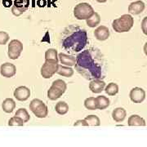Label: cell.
<instances>
[{"label": "cell", "instance_id": "obj_1", "mask_svg": "<svg viewBox=\"0 0 147 147\" xmlns=\"http://www.w3.org/2000/svg\"><path fill=\"white\" fill-rule=\"evenodd\" d=\"M74 66L77 72L86 79L105 78L106 72L105 58L98 48L91 47L79 53L76 57Z\"/></svg>", "mask_w": 147, "mask_h": 147}, {"label": "cell", "instance_id": "obj_2", "mask_svg": "<svg viewBox=\"0 0 147 147\" xmlns=\"http://www.w3.org/2000/svg\"><path fill=\"white\" fill-rule=\"evenodd\" d=\"M88 42L87 31L77 26L66 27L61 35V46L69 53H78Z\"/></svg>", "mask_w": 147, "mask_h": 147}, {"label": "cell", "instance_id": "obj_3", "mask_svg": "<svg viewBox=\"0 0 147 147\" xmlns=\"http://www.w3.org/2000/svg\"><path fill=\"white\" fill-rule=\"evenodd\" d=\"M134 25V19L130 14H124L112 23L113 30L117 33L128 32Z\"/></svg>", "mask_w": 147, "mask_h": 147}, {"label": "cell", "instance_id": "obj_4", "mask_svg": "<svg viewBox=\"0 0 147 147\" xmlns=\"http://www.w3.org/2000/svg\"><path fill=\"white\" fill-rule=\"evenodd\" d=\"M67 85L62 79H57L53 81L51 88L47 91V97L52 100H57L65 92Z\"/></svg>", "mask_w": 147, "mask_h": 147}, {"label": "cell", "instance_id": "obj_5", "mask_svg": "<svg viewBox=\"0 0 147 147\" xmlns=\"http://www.w3.org/2000/svg\"><path fill=\"white\" fill-rule=\"evenodd\" d=\"M94 12L93 7L88 3H80L74 8V16L78 20H87Z\"/></svg>", "mask_w": 147, "mask_h": 147}, {"label": "cell", "instance_id": "obj_6", "mask_svg": "<svg viewBox=\"0 0 147 147\" xmlns=\"http://www.w3.org/2000/svg\"><path fill=\"white\" fill-rule=\"evenodd\" d=\"M30 110L34 113V115L38 118H46L48 115L47 106L42 100L39 99H34L30 104Z\"/></svg>", "mask_w": 147, "mask_h": 147}, {"label": "cell", "instance_id": "obj_7", "mask_svg": "<svg viewBox=\"0 0 147 147\" xmlns=\"http://www.w3.org/2000/svg\"><path fill=\"white\" fill-rule=\"evenodd\" d=\"M58 61L45 60V62L41 67V75L44 79H50L57 73L58 68Z\"/></svg>", "mask_w": 147, "mask_h": 147}, {"label": "cell", "instance_id": "obj_8", "mask_svg": "<svg viewBox=\"0 0 147 147\" xmlns=\"http://www.w3.org/2000/svg\"><path fill=\"white\" fill-rule=\"evenodd\" d=\"M23 51V44L17 39H13L8 44V53L7 55L11 60H16L19 58L21 52Z\"/></svg>", "mask_w": 147, "mask_h": 147}, {"label": "cell", "instance_id": "obj_9", "mask_svg": "<svg viewBox=\"0 0 147 147\" xmlns=\"http://www.w3.org/2000/svg\"><path fill=\"white\" fill-rule=\"evenodd\" d=\"M29 0H15L11 7V12L14 16H19L23 14L29 7Z\"/></svg>", "mask_w": 147, "mask_h": 147}, {"label": "cell", "instance_id": "obj_10", "mask_svg": "<svg viewBox=\"0 0 147 147\" xmlns=\"http://www.w3.org/2000/svg\"><path fill=\"white\" fill-rule=\"evenodd\" d=\"M130 99L134 103H142L146 98V92L142 88L136 87L132 88L130 92Z\"/></svg>", "mask_w": 147, "mask_h": 147}, {"label": "cell", "instance_id": "obj_11", "mask_svg": "<svg viewBox=\"0 0 147 147\" xmlns=\"http://www.w3.org/2000/svg\"><path fill=\"white\" fill-rule=\"evenodd\" d=\"M13 95L16 100L20 101H25L28 100L29 97L30 96V90L26 86H21L16 88L14 91Z\"/></svg>", "mask_w": 147, "mask_h": 147}, {"label": "cell", "instance_id": "obj_12", "mask_svg": "<svg viewBox=\"0 0 147 147\" xmlns=\"http://www.w3.org/2000/svg\"><path fill=\"white\" fill-rule=\"evenodd\" d=\"M0 73H1V74L3 77H6V78L13 77L16 73V66L13 64L9 63V62H6V63L3 64L1 65Z\"/></svg>", "mask_w": 147, "mask_h": 147}, {"label": "cell", "instance_id": "obj_13", "mask_svg": "<svg viewBox=\"0 0 147 147\" xmlns=\"http://www.w3.org/2000/svg\"><path fill=\"white\" fill-rule=\"evenodd\" d=\"M105 87V83L100 79H96L91 80L89 84V89L93 93H100Z\"/></svg>", "mask_w": 147, "mask_h": 147}, {"label": "cell", "instance_id": "obj_14", "mask_svg": "<svg viewBox=\"0 0 147 147\" xmlns=\"http://www.w3.org/2000/svg\"><path fill=\"white\" fill-rule=\"evenodd\" d=\"M94 35L97 40L105 41L110 37V30L105 26H100L95 30Z\"/></svg>", "mask_w": 147, "mask_h": 147}, {"label": "cell", "instance_id": "obj_15", "mask_svg": "<svg viewBox=\"0 0 147 147\" xmlns=\"http://www.w3.org/2000/svg\"><path fill=\"white\" fill-rule=\"evenodd\" d=\"M145 7L146 5L142 1H136L128 6V12L132 15H138L145 10Z\"/></svg>", "mask_w": 147, "mask_h": 147}, {"label": "cell", "instance_id": "obj_16", "mask_svg": "<svg viewBox=\"0 0 147 147\" xmlns=\"http://www.w3.org/2000/svg\"><path fill=\"white\" fill-rule=\"evenodd\" d=\"M58 58L61 61V63L66 65V66H74L75 63H76V58L73 57V56H69V55H66L65 53H60L58 55Z\"/></svg>", "mask_w": 147, "mask_h": 147}, {"label": "cell", "instance_id": "obj_17", "mask_svg": "<svg viewBox=\"0 0 147 147\" xmlns=\"http://www.w3.org/2000/svg\"><path fill=\"white\" fill-rule=\"evenodd\" d=\"M127 116L126 110L122 107H118L112 112V118L117 123H120L125 119Z\"/></svg>", "mask_w": 147, "mask_h": 147}, {"label": "cell", "instance_id": "obj_18", "mask_svg": "<svg viewBox=\"0 0 147 147\" xmlns=\"http://www.w3.org/2000/svg\"><path fill=\"white\" fill-rule=\"evenodd\" d=\"M128 126H146V121L141 116L133 115L128 118L127 121Z\"/></svg>", "mask_w": 147, "mask_h": 147}, {"label": "cell", "instance_id": "obj_19", "mask_svg": "<svg viewBox=\"0 0 147 147\" xmlns=\"http://www.w3.org/2000/svg\"><path fill=\"white\" fill-rule=\"evenodd\" d=\"M110 101L108 97L105 96H99L96 97V105L97 110H105L110 105Z\"/></svg>", "mask_w": 147, "mask_h": 147}, {"label": "cell", "instance_id": "obj_20", "mask_svg": "<svg viewBox=\"0 0 147 147\" xmlns=\"http://www.w3.org/2000/svg\"><path fill=\"white\" fill-rule=\"evenodd\" d=\"M2 108L4 112L10 114L16 108V102L15 100L11 98H7L3 100V104H2Z\"/></svg>", "mask_w": 147, "mask_h": 147}, {"label": "cell", "instance_id": "obj_21", "mask_svg": "<svg viewBox=\"0 0 147 147\" xmlns=\"http://www.w3.org/2000/svg\"><path fill=\"white\" fill-rule=\"evenodd\" d=\"M57 73L61 76L64 77H71L73 76L74 69L69 66H66V65H58L57 70Z\"/></svg>", "mask_w": 147, "mask_h": 147}, {"label": "cell", "instance_id": "obj_22", "mask_svg": "<svg viewBox=\"0 0 147 147\" xmlns=\"http://www.w3.org/2000/svg\"><path fill=\"white\" fill-rule=\"evenodd\" d=\"M100 22V16L98 13L94 12L93 15L90 16L89 18H88L86 20V23L87 25L91 28H94V27L97 26Z\"/></svg>", "mask_w": 147, "mask_h": 147}, {"label": "cell", "instance_id": "obj_23", "mask_svg": "<svg viewBox=\"0 0 147 147\" xmlns=\"http://www.w3.org/2000/svg\"><path fill=\"white\" fill-rule=\"evenodd\" d=\"M56 112L60 115H64L69 111V105L65 101H59L55 107Z\"/></svg>", "mask_w": 147, "mask_h": 147}, {"label": "cell", "instance_id": "obj_24", "mask_svg": "<svg viewBox=\"0 0 147 147\" xmlns=\"http://www.w3.org/2000/svg\"><path fill=\"white\" fill-rule=\"evenodd\" d=\"M104 90L105 93L109 96H115L119 92V86L115 83H110L107 86H105Z\"/></svg>", "mask_w": 147, "mask_h": 147}, {"label": "cell", "instance_id": "obj_25", "mask_svg": "<svg viewBox=\"0 0 147 147\" xmlns=\"http://www.w3.org/2000/svg\"><path fill=\"white\" fill-rule=\"evenodd\" d=\"M84 120L87 122L88 126H100V119L96 115H94L87 116L84 119Z\"/></svg>", "mask_w": 147, "mask_h": 147}, {"label": "cell", "instance_id": "obj_26", "mask_svg": "<svg viewBox=\"0 0 147 147\" xmlns=\"http://www.w3.org/2000/svg\"><path fill=\"white\" fill-rule=\"evenodd\" d=\"M15 116H17V117L21 118L24 123H27L28 121L30 119V115H29L28 111L25 108H20L16 112Z\"/></svg>", "mask_w": 147, "mask_h": 147}, {"label": "cell", "instance_id": "obj_27", "mask_svg": "<svg viewBox=\"0 0 147 147\" xmlns=\"http://www.w3.org/2000/svg\"><path fill=\"white\" fill-rule=\"evenodd\" d=\"M45 60H51L58 61L57 51L54 48H49L45 53Z\"/></svg>", "mask_w": 147, "mask_h": 147}, {"label": "cell", "instance_id": "obj_28", "mask_svg": "<svg viewBox=\"0 0 147 147\" xmlns=\"http://www.w3.org/2000/svg\"><path fill=\"white\" fill-rule=\"evenodd\" d=\"M84 106L90 110H95L96 109V98L95 97H88L84 100Z\"/></svg>", "mask_w": 147, "mask_h": 147}, {"label": "cell", "instance_id": "obj_29", "mask_svg": "<svg viewBox=\"0 0 147 147\" xmlns=\"http://www.w3.org/2000/svg\"><path fill=\"white\" fill-rule=\"evenodd\" d=\"M24 123H25L23 122V120L17 116H14V117L11 118L8 121L9 126H23Z\"/></svg>", "mask_w": 147, "mask_h": 147}, {"label": "cell", "instance_id": "obj_30", "mask_svg": "<svg viewBox=\"0 0 147 147\" xmlns=\"http://www.w3.org/2000/svg\"><path fill=\"white\" fill-rule=\"evenodd\" d=\"M9 40V35L4 31H0V45H4Z\"/></svg>", "mask_w": 147, "mask_h": 147}, {"label": "cell", "instance_id": "obj_31", "mask_svg": "<svg viewBox=\"0 0 147 147\" xmlns=\"http://www.w3.org/2000/svg\"><path fill=\"white\" fill-rule=\"evenodd\" d=\"M74 126H88V124L87 123V122L84 120V119H82V120L76 121V122L74 123Z\"/></svg>", "mask_w": 147, "mask_h": 147}, {"label": "cell", "instance_id": "obj_32", "mask_svg": "<svg viewBox=\"0 0 147 147\" xmlns=\"http://www.w3.org/2000/svg\"><path fill=\"white\" fill-rule=\"evenodd\" d=\"M96 2H98V3H105V2H107L108 0H96Z\"/></svg>", "mask_w": 147, "mask_h": 147}]
</instances>
